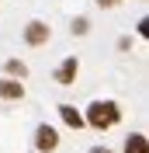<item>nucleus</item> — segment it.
Masks as SVG:
<instances>
[{
  "mask_svg": "<svg viewBox=\"0 0 149 153\" xmlns=\"http://www.w3.org/2000/svg\"><path fill=\"white\" fill-rule=\"evenodd\" d=\"M118 118H121V111H118L114 101H94V105L87 108L83 122H90L94 129H111V125H118Z\"/></svg>",
  "mask_w": 149,
  "mask_h": 153,
  "instance_id": "obj_1",
  "label": "nucleus"
},
{
  "mask_svg": "<svg viewBox=\"0 0 149 153\" xmlns=\"http://www.w3.org/2000/svg\"><path fill=\"white\" fill-rule=\"evenodd\" d=\"M35 146H38L42 153L56 150V146H59V136H56V129H52V125H38V129H35Z\"/></svg>",
  "mask_w": 149,
  "mask_h": 153,
  "instance_id": "obj_2",
  "label": "nucleus"
},
{
  "mask_svg": "<svg viewBox=\"0 0 149 153\" xmlns=\"http://www.w3.org/2000/svg\"><path fill=\"white\" fill-rule=\"evenodd\" d=\"M24 42H28V45H45V42H49V25L31 21L28 28H24Z\"/></svg>",
  "mask_w": 149,
  "mask_h": 153,
  "instance_id": "obj_3",
  "label": "nucleus"
},
{
  "mask_svg": "<svg viewBox=\"0 0 149 153\" xmlns=\"http://www.w3.org/2000/svg\"><path fill=\"white\" fill-rule=\"evenodd\" d=\"M76 73H80V63H76V56H69V59H63V63H59L56 80H59V84H73Z\"/></svg>",
  "mask_w": 149,
  "mask_h": 153,
  "instance_id": "obj_4",
  "label": "nucleus"
},
{
  "mask_svg": "<svg viewBox=\"0 0 149 153\" xmlns=\"http://www.w3.org/2000/svg\"><path fill=\"white\" fill-rule=\"evenodd\" d=\"M0 97H7V101L24 97V84L21 80H0Z\"/></svg>",
  "mask_w": 149,
  "mask_h": 153,
  "instance_id": "obj_5",
  "label": "nucleus"
},
{
  "mask_svg": "<svg viewBox=\"0 0 149 153\" xmlns=\"http://www.w3.org/2000/svg\"><path fill=\"white\" fill-rule=\"evenodd\" d=\"M59 115H63V122L69 125V129H83V115L76 111L73 105H59Z\"/></svg>",
  "mask_w": 149,
  "mask_h": 153,
  "instance_id": "obj_6",
  "label": "nucleus"
},
{
  "mask_svg": "<svg viewBox=\"0 0 149 153\" xmlns=\"http://www.w3.org/2000/svg\"><path fill=\"white\" fill-rule=\"evenodd\" d=\"M125 153H149V143L142 132H132L128 139H125Z\"/></svg>",
  "mask_w": 149,
  "mask_h": 153,
  "instance_id": "obj_7",
  "label": "nucleus"
},
{
  "mask_svg": "<svg viewBox=\"0 0 149 153\" xmlns=\"http://www.w3.org/2000/svg\"><path fill=\"white\" fill-rule=\"evenodd\" d=\"M7 73L10 76H28V66H24L21 59H7Z\"/></svg>",
  "mask_w": 149,
  "mask_h": 153,
  "instance_id": "obj_8",
  "label": "nucleus"
},
{
  "mask_svg": "<svg viewBox=\"0 0 149 153\" xmlns=\"http://www.w3.org/2000/svg\"><path fill=\"white\" fill-rule=\"evenodd\" d=\"M73 31H76V35H83V31H87V18H76V21H73Z\"/></svg>",
  "mask_w": 149,
  "mask_h": 153,
  "instance_id": "obj_9",
  "label": "nucleus"
},
{
  "mask_svg": "<svg viewBox=\"0 0 149 153\" xmlns=\"http://www.w3.org/2000/svg\"><path fill=\"white\" fill-rule=\"evenodd\" d=\"M101 7H114V4H121V0H97Z\"/></svg>",
  "mask_w": 149,
  "mask_h": 153,
  "instance_id": "obj_10",
  "label": "nucleus"
},
{
  "mask_svg": "<svg viewBox=\"0 0 149 153\" xmlns=\"http://www.w3.org/2000/svg\"><path fill=\"white\" fill-rule=\"evenodd\" d=\"M90 153H111V150H104V146H94V150Z\"/></svg>",
  "mask_w": 149,
  "mask_h": 153,
  "instance_id": "obj_11",
  "label": "nucleus"
}]
</instances>
